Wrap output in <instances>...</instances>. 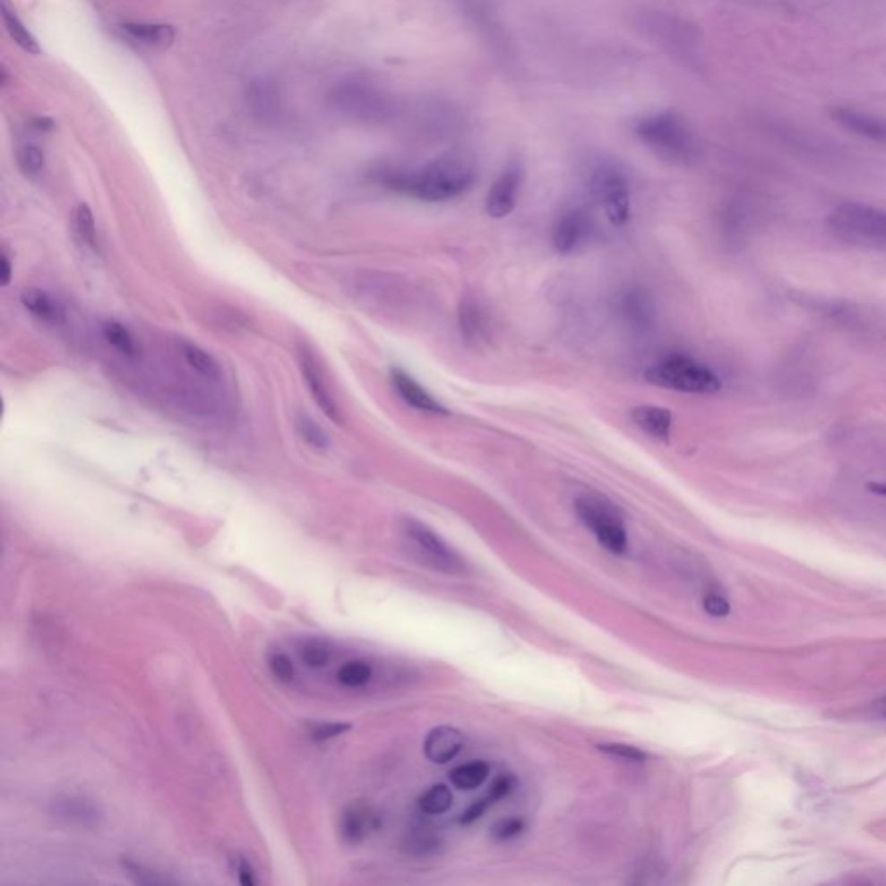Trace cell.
I'll list each match as a JSON object with an SVG mask.
<instances>
[{"label":"cell","mask_w":886,"mask_h":886,"mask_svg":"<svg viewBox=\"0 0 886 886\" xmlns=\"http://www.w3.org/2000/svg\"><path fill=\"white\" fill-rule=\"evenodd\" d=\"M381 180L388 189L419 202L447 203L473 189L477 168L462 154H443L414 170L386 172Z\"/></svg>","instance_id":"cell-1"},{"label":"cell","mask_w":886,"mask_h":886,"mask_svg":"<svg viewBox=\"0 0 886 886\" xmlns=\"http://www.w3.org/2000/svg\"><path fill=\"white\" fill-rule=\"evenodd\" d=\"M633 132L658 158L674 165L694 163L701 154L698 133L675 111H659L641 118Z\"/></svg>","instance_id":"cell-2"},{"label":"cell","mask_w":886,"mask_h":886,"mask_svg":"<svg viewBox=\"0 0 886 886\" xmlns=\"http://www.w3.org/2000/svg\"><path fill=\"white\" fill-rule=\"evenodd\" d=\"M644 378L655 386L694 395L717 393L722 386L710 367L685 355H670L649 366Z\"/></svg>","instance_id":"cell-3"},{"label":"cell","mask_w":886,"mask_h":886,"mask_svg":"<svg viewBox=\"0 0 886 886\" xmlns=\"http://www.w3.org/2000/svg\"><path fill=\"white\" fill-rule=\"evenodd\" d=\"M590 191L613 228H624L631 220V184L616 165L599 163L590 176Z\"/></svg>","instance_id":"cell-4"},{"label":"cell","mask_w":886,"mask_h":886,"mask_svg":"<svg viewBox=\"0 0 886 886\" xmlns=\"http://www.w3.org/2000/svg\"><path fill=\"white\" fill-rule=\"evenodd\" d=\"M838 236L864 245H886V211L861 203L836 206L828 219Z\"/></svg>","instance_id":"cell-5"},{"label":"cell","mask_w":886,"mask_h":886,"mask_svg":"<svg viewBox=\"0 0 886 886\" xmlns=\"http://www.w3.org/2000/svg\"><path fill=\"white\" fill-rule=\"evenodd\" d=\"M575 509L583 525L596 535L598 542L611 555L627 551V530L618 511L606 499L598 495H582L577 499Z\"/></svg>","instance_id":"cell-6"},{"label":"cell","mask_w":886,"mask_h":886,"mask_svg":"<svg viewBox=\"0 0 886 886\" xmlns=\"http://www.w3.org/2000/svg\"><path fill=\"white\" fill-rule=\"evenodd\" d=\"M637 30L674 57H689L696 47V30L681 18L659 11H642L635 16Z\"/></svg>","instance_id":"cell-7"},{"label":"cell","mask_w":886,"mask_h":886,"mask_svg":"<svg viewBox=\"0 0 886 886\" xmlns=\"http://www.w3.org/2000/svg\"><path fill=\"white\" fill-rule=\"evenodd\" d=\"M331 101L336 109L362 120H384L395 111L388 96L364 82L340 83L331 92Z\"/></svg>","instance_id":"cell-8"},{"label":"cell","mask_w":886,"mask_h":886,"mask_svg":"<svg viewBox=\"0 0 886 886\" xmlns=\"http://www.w3.org/2000/svg\"><path fill=\"white\" fill-rule=\"evenodd\" d=\"M468 22L480 33L481 39L499 57H511V44L504 26L497 18L490 0H456Z\"/></svg>","instance_id":"cell-9"},{"label":"cell","mask_w":886,"mask_h":886,"mask_svg":"<svg viewBox=\"0 0 886 886\" xmlns=\"http://www.w3.org/2000/svg\"><path fill=\"white\" fill-rule=\"evenodd\" d=\"M521 182H523L521 165L518 161H511L506 168L501 172V176L495 178V182L492 184V187L486 194L485 210H486L488 217L506 219L507 215L512 213V210L516 208V203H518Z\"/></svg>","instance_id":"cell-10"},{"label":"cell","mask_w":886,"mask_h":886,"mask_svg":"<svg viewBox=\"0 0 886 886\" xmlns=\"http://www.w3.org/2000/svg\"><path fill=\"white\" fill-rule=\"evenodd\" d=\"M615 310L625 326L633 331L653 328L657 321V306L653 298L642 288H625L615 297Z\"/></svg>","instance_id":"cell-11"},{"label":"cell","mask_w":886,"mask_h":886,"mask_svg":"<svg viewBox=\"0 0 886 886\" xmlns=\"http://www.w3.org/2000/svg\"><path fill=\"white\" fill-rule=\"evenodd\" d=\"M594 230L590 215L582 208H573L559 215L553 228V246L557 254H570L587 243Z\"/></svg>","instance_id":"cell-12"},{"label":"cell","mask_w":886,"mask_h":886,"mask_svg":"<svg viewBox=\"0 0 886 886\" xmlns=\"http://www.w3.org/2000/svg\"><path fill=\"white\" fill-rule=\"evenodd\" d=\"M406 530L407 535L417 544V547L423 553H426V556L434 563V566H438L440 570H445L449 573L462 572L464 564H462L460 557L457 556L456 553L426 525L414 521V520H409Z\"/></svg>","instance_id":"cell-13"},{"label":"cell","mask_w":886,"mask_h":886,"mask_svg":"<svg viewBox=\"0 0 886 886\" xmlns=\"http://www.w3.org/2000/svg\"><path fill=\"white\" fill-rule=\"evenodd\" d=\"M298 360H300V371L304 374L305 383L314 397V400L317 402V406L323 409V412L334 419V421H340V414H338V406L332 399V395L328 390V384H326V378L319 367V364L315 362V358L310 355L308 350L302 348L300 354H298Z\"/></svg>","instance_id":"cell-14"},{"label":"cell","mask_w":886,"mask_h":886,"mask_svg":"<svg viewBox=\"0 0 886 886\" xmlns=\"http://www.w3.org/2000/svg\"><path fill=\"white\" fill-rule=\"evenodd\" d=\"M391 383L407 406L414 407L416 410H421V412H430V414H449V410L442 406L426 388H423L417 381L410 378L404 371L393 369L391 371Z\"/></svg>","instance_id":"cell-15"},{"label":"cell","mask_w":886,"mask_h":886,"mask_svg":"<svg viewBox=\"0 0 886 886\" xmlns=\"http://www.w3.org/2000/svg\"><path fill=\"white\" fill-rule=\"evenodd\" d=\"M831 118L841 127H845L847 130L861 135V137L871 139V141H886V122L878 116L862 113V111L852 109V108L839 106V108L831 109Z\"/></svg>","instance_id":"cell-16"},{"label":"cell","mask_w":886,"mask_h":886,"mask_svg":"<svg viewBox=\"0 0 886 886\" xmlns=\"http://www.w3.org/2000/svg\"><path fill=\"white\" fill-rule=\"evenodd\" d=\"M464 746L462 735L449 726L433 729L425 741V753L433 763H447L456 759Z\"/></svg>","instance_id":"cell-17"},{"label":"cell","mask_w":886,"mask_h":886,"mask_svg":"<svg viewBox=\"0 0 886 886\" xmlns=\"http://www.w3.org/2000/svg\"><path fill=\"white\" fill-rule=\"evenodd\" d=\"M632 421L637 428L657 440H668L674 426V416L668 409L658 406L633 407Z\"/></svg>","instance_id":"cell-18"},{"label":"cell","mask_w":886,"mask_h":886,"mask_svg":"<svg viewBox=\"0 0 886 886\" xmlns=\"http://www.w3.org/2000/svg\"><path fill=\"white\" fill-rule=\"evenodd\" d=\"M52 809L56 817L78 826H94L99 821L98 809L82 798H73V796L59 798L54 802Z\"/></svg>","instance_id":"cell-19"},{"label":"cell","mask_w":886,"mask_h":886,"mask_svg":"<svg viewBox=\"0 0 886 886\" xmlns=\"http://www.w3.org/2000/svg\"><path fill=\"white\" fill-rule=\"evenodd\" d=\"M376 828V817L366 807H352L341 819V833L345 839L357 843L362 841Z\"/></svg>","instance_id":"cell-20"},{"label":"cell","mask_w":886,"mask_h":886,"mask_svg":"<svg viewBox=\"0 0 886 886\" xmlns=\"http://www.w3.org/2000/svg\"><path fill=\"white\" fill-rule=\"evenodd\" d=\"M459 324H460L462 336L468 341H478L485 336L486 317H485V312L478 302H475L473 298L462 300L460 312H459Z\"/></svg>","instance_id":"cell-21"},{"label":"cell","mask_w":886,"mask_h":886,"mask_svg":"<svg viewBox=\"0 0 886 886\" xmlns=\"http://www.w3.org/2000/svg\"><path fill=\"white\" fill-rule=\"evenodd\" d=\"M22 304L25 305V308L30 314H33L35 317H39L40 321H46V323H57L63 315V310L59 308V305L54 302V298L49 297L46 291L37 289V288H30V289L23 291Z\"/></svg>","instance_id":"cell-22"},{"label":"cell","mask_w":886,"mask_h":886,"mask_svg":"<svg viewBox=\"0 0 886 886\" xmlns=\"http://www.w3.org/2000/svg\"><path fill=\"white\" fill-rule=\"evenodd\" d=\"M182 357L191 369H194L198 374H202L204 378H210V380L220 378V374H222L220 364L215 360L213 355L206 352L200 345L191 343V341H184L182 343Z\"/></svg>","instance_id":"cell-23"},{"label":"cell","mask_w":886,"mask_h":886,"mask_svg":"<svg viewBox=\"0 0 886 886\" xmlns=\"http://www.w3.org/2000/svg\"><path fill=\"white\" fill-rule=\"evenodd\" d=\"M125 33L133 40L146 46H167L174 40L176 31L168 25H151V23H125Z\"/></svg>","instance_id":"cell-24"},{"label":"cell","mask_w":886,"mask_h":886,"mask_svg":"<svg viewBox=\"0 0 886 886\" xmlns=\"http://www.w3.org/2000/svg\"><path fill=\"white\" fill-rule=\"evenodd\" d=\"M488 772H490L488 765L485 761H481V760H477V761H471V763L456 767L451 772V783L457 789L469 791V789L480 787L486 781Z\"/></svg>","instance_id":"cell-25"},{"label":"cell","mask_w":886,"mask_h":886,"mask_svg":"<svg viewBox=\"0 0 886 886\" xmlns=\"http://www.w3.org/2000/svg\"><path fill=\"white\" fill-rule=\"evenodd\" d=\"M2 20H4V25H5V30L7 33L11 35V39L23 49V51L30 52V54H39L40 52V47H39V42L37 39L30 33V30L26 28L22 20L7 9V5L4 4L2 7Z\"/></svg>","instance_id":"cell-26"},{"label":"cell","mask_w":886,"mask_h":886,"mask_svg":"<svg viewBox=\"0 0 886 886\" xmlns=\"http://www.w3.org/2000/svg\"><path fill=\"white\" fill-rule=\"evenodd\" d=\"M452 793L447 786H433L419 798V809L428 815H440L452 807Z\"/></svg>","instance_id":"cell-27"},{"label":"cell","mask_w":886,"mask_h":886,"mask_svg":"<svg viewBox=\"0 0 886 886\" xmlns=\"http://www.w3.org/2000/svg\"><path fill=\"white\" fill-rule=\"evenodd\" d=\"M75 232L78 239L87 246L96 250L98 248V239H96V222H94V213L85 203L78 204L75 210Z\"/></svg>","instance_id":"cell-28"},{"label":"cell","mask_w":886,"mask_h":886,"mask_svg":"<svg viewBox=\"0 0 886 886\" xmlns=\"http://www.w3.org/2000/svg\"><path fill=\"white\" fill-rule=\"evenodd\" d=\"M102 336L104 340L113 347L116 348L120 354L124 355H133L135 354V343H133V338L130 334V331L120 324V323H115V321H109L102 326Z\"/></svg>","instance_id":"cell-29"},{"label":"cell","mask_w":886,"mask_h":886,"mask_svg":"<svg viewBox=\"0 0 886 886\" xmlns=\"http://www.w3.org/2000/svg\"><path fill=\"white\" fill-rule=\"evenodd\" d=\"M373 677V668L369 663L355 659L345 663L338 670V681L347 687H360L364 684L369 683Z\"/></svg>","instance_id":"cell-30"},{"label":"cell","mask_w":886,"mask_h":886,"mask_svg":"<svg viewBox=\"0 0 886 886\" xmlns=\"http://www.w3.org/2000/svg\"><path fill=\"white\" fill-rule=\"evenodd\" d=\"M297 430H298V434L302 436L305 443L310 445L312 449H315V451H326L328 449V445H330L328 434L308 416H300L297 419Z\"/></svg>","instance_id":"cell-31"},{"label":"cell","mask_w":886,"mask_h":886,"mask_svg":"<svg viewBox=\"0 0 886 886\" xmlns=\"http://www.w3.org/2000/svg\"><path fill=\"white\" fill-rule=\"evenodd\" d=\"M46 165V156L35 144H25L18 150V167L26 177H37Z\"/></svg>","instance_id":"cell-32"},{"label":"cell","mask_w":886,"mask_h":886,"mask_svg":"<svg viewBox=\"0 0 886 886\" xmlns=\"http://www.w3.org/2000/svg\"><path fill=\"white\" fill-rule=\"evenodd\" d=\"M250 99L254 102L256 111H272V108L278 104V96L274 89H271L263 80L252 87Z\"/></svg>","instance_id":"cell-33"},{"label":"cell","mask_w":886,"mask_h":886,"mask_svg":"<svg viewBox=\"0 0 886 886\" xmlns=\"http://www.w3.org/2000/svg\"><path fill=\"white\" fill-rule=\"evenodd\" d=\"M300 657H302V661H304L306 667H310V668H321V667H324L328 663L330 651L321 642H306L304 648H302V651H300Z\"/></svg>","instance_id":"cell-34"},{"label":"cell","mask_w":886,"mask_h":886,"mask_svg":"<svg viewBox=\"0 0 886 886\" xmlns=\"http://www.w3.org/2000/svg\"><path fill=\"white\" fill-rule=\"evenodd\" d=\"M599 750L603 753H608L611 757H618V759L631 760V761H644L648 759V755L644 752H641L639 748L635 746H631V744H622V743H613V744H601Z\"/></svg>","instance_id":"cell-35"},{"label":"cell","mask_w":886,"mask_h":886,"mask_svg":"<svg viewBox=\"0 0 886 886\" xmlns=\"http://www.w3.org/2000/svg\"><path fill=\"white\" fill-rule=\"evenodd\" d=\"M269 667H271L272 675L276 679H279V681H282V683L293 681V677H295V665H293V661L288 658L286 655H282V653L274 655L271 658V661H269Z\"/></svg>","instance_id":"cell-36"},{"label":"cell","mask_w":886,"mask_h":886,"mask_svg":"<svg viewBox=\"0 0 886 886\" xmlns=\"http://www.w3.org/2000/svg\"><path fill=\"white\" fill-rule=\"evenodd\" d=\"M703 608L711 616H726L731 611V605H729V601L722 594H718V592H709L703 598Z\"/></svg>","instance_id":"cell-37"},{"label":"cell","mask_w":886,"mask_h":886,"mask_svg":"<svg viewBox=\"0 0 886 886\" xmlns=\"http://www.w3.org/2000/svg\"><path fill=\"white\" fill-rule=\"evenodd\" d=\"M350 729L348 724H319L310 731V737L315 741H328L332 737L345 735Z\"/></svg>","instance_id":"cell-38"},{"label":"cell","mask_w":886,"mask_h":886,"mask_svg":"<svg viewBox=\"0 0 886 886\" xmlns=\"http://www.w3.org/2000/svg\"><path fill=\"white\" fill-rule=\"evenodd\" d=\"M523 831V822L520 819H507L497 824L494 835L497 839H511Z\"/></svg>","instance_id":"cell-39"},{"label":"cell","mask_w":886,"mask_h":886,"mask_svg":"<svg viewBox=\"0 0 886 886\" xmlns=\"http://www.w3.org/2000/svg\"><path fill=\"white\" fill-rule=\"evenodd\" d=\"M512 787H514V781H512L509 776H503V778H499V779L494 783V786L490 787V795H488V798H486V800H488V804H492V802H497V800L504 798V796H507V795L512 791Z\"/></svg>","instance_id":"cell-40"},{"label":"cell","mask_w":886,"mask_h":886,"mask_svg":"<svg viewBox=\"0 0 886 886\" xmlns=\"http://www.w3.org/2000/svg\"><path fill=\"white\" fill-rule=\"evenodd\" d=\"M237 878H239V883L245 886H254L256 882H254V873L252 869V865L246 861L239 862L237 865Z\"/></svg>","instance_id":"cell-41"},{"label":"cell","mask_w":886,"mask_h":886,"mask_svg":"<svg viewBox=\"0 0 886 886\" xmlns=\"http://www.w3.org/2000/svg\"><path fill=\"white\" fill-rule=\"evenodd\" d=\"M11 276H13V267L9 263V258L7 254H2V263H0V278H2V284L7 286L11 282Z\"/></svg>","instance_id":"cell-42"},{"label":"cell","mask_w":886,"mask_h":886,"mask_svg":"<svg viewBox=\"0 0 886 886\" xmlns=\"http://www.w3.org/2000/svg\"><path fill=\"white\" fill-rule=\"evenodd\" d=\"M873 709H874L876 715H878L880 718L886 720V694L885 696H882V698L874 703V707H873Z\"/></svg>","instance_id":"cell-43"},{"label":"cell","mask_w":886,"mask_h":886,"mask_svg":"<svg viewBox=\"0 0 886 886\" xmlns=\"http://www.w3.org/2000/svg\"><path fill=\"white\" fill-rule=\"evenodd\" d=\"M867 490L876 494V495H883L886 497V483H869L867 485Z\"/></svg>","instance_id":"cell-44"}]
</instances>
